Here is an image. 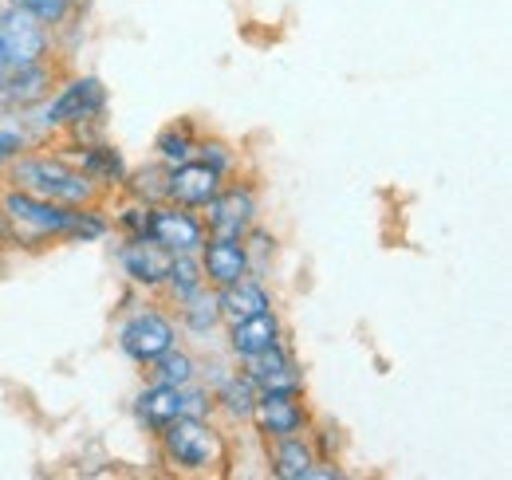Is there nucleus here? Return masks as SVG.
<instances>
[{
  "label": "nucleus",
  "instance_id": "22",
  "mask_svg": "<svg viewBox=\"0 0 512 480\" xmlns=\"http://www.w3.org/2000/svg\"><path fill=\"white\" fill-rule=\"evenodd\" d=\"M201 288H209V284H205V272H201L197 252H182V256L170 260V272H166L158 296L170 303V307H178V303H186L190 296H197Z\"/></svg>",
  "mask_w": 512,
  "mask_h": 480
},
{
  "label": "nucleus",
  "instance_id": "15",
  "mask_svg": "<svg viewBox=\"0 0 512 480\" xmlns=\"http://www.w3.org/2000/svg\"><path fill=\"white\" fill-rule=\"evenodd\" d=\"M284 339V323L280 315L268 307V311H256V315H245L237 323H225V343H229V355L237 362L253 359L260 351L276 347Z\"/></svg>",
  "mask_w": 512,
  "mask_h": 480
},
{
  "label": "nucleus",
  "instance_id": "27",
  "mask_svg": "<svg viewBox=\"0 0 512 480\" xmlns=\"http://www.w3.org/2000/svg\"><path fill=\"white\" fill-rule=\"evenodd\" d=\"M276 244L280 240L272 237L268 229H260V225H253L249 233H245V252H249V272L253 276H268V268H272V260H276Z\"/></svg>",
  "mask_w": 512,
  "mask_h": 480
},
{
  "label": "nucleus",
  "instance_id": "1",
  "mask_svg": "<svg viewBox=\"0 0 512 480\" xmlns=\"http://www.w3.org/2000/svg\"><path fill=\"white\" fill-rule=\"evenodd\" d=\"M4 185H16V189H28L36 197H48V201H60V205H103L107 193L87 178L67 154H52V150H24L4 174Z\"/></svg>",
  "mask_w": 512,
  "mask_h": 480
},
{
  "label": "nucleus",
  "instance_id": "24",
  "mask_svg": "<svg viewBox=\"0 0 512 480\" xmlns=\"http://www.w3.org/2000/svg\"><path fill=\"white\" fill-rule=\"evenodd\" d=\"M193 150H197V130H193L190 119H178V122H166L154 138V158L162 166H182L190 162Z\"/></svg>",
  "mask_w": 512,
  "mask_h": 480
},
{
  "label": "nucleus",
  "instance_id": "31",
  "mask_svg": "<svg viewBox=\"0 0 512 480\" xmlns=\"http://www.w3.org/2000/svg\"><path fill=\"white\" fill-rule=\"evenodd\" d=\"M0 252H20V233L12 229V221H8V213H4V205H0Z\"/></svg>",
  "mask_w": 512,
  "mask_h": 480
},
{
  "label": "nucleus",
  "instance_id": "7",
  "mask_svg": "<svg viewBox=\"0 0 512 480\" xmlns=\"http://www.w3.org/2000/svg\"><path fill=\"white\" fill-rule=\"evenodd\" d=\"M64 75H67L64 63L56 60V56L12 67L8 79H4V87H0V111H4V115H28V111H40V107L52 99V91L60 87Z\"/></svg>",
  "mask_w": 512,
  "mask_h": 480
},
{
  "label": "nucleus",
  "instance_id": "30",
  "mask_svg": "<svg viewBox=\"0 0 512 480\" xmlns=\"http://www.w3.org/2000/svg\"><path fill=\"white\" fill-rule=\"evenodd\" d=\"M111 229H119L123 237H146V229H150V205L127 201V209L111 217Z\"/></svg>",
  "mask_w": 512,
  "mask_h": 480
},
{
  "label": "nucleus",
  "instance_id": "26",
  "mask_svg": "<svg viewBox=\"0 0 512 480\" xmlns=\"http://www.w3.org/2000/svg\"><path fill=\"white\" fill-rule=\"evenodd\" d=\"M193 158L205 162V166H213L225 181L237 178V150H233L229 142H221V138H197Z\"/></svg>",
  "mask_w": 512,
  "mask_h": 480
},
{
  "label": "nucleus",
  "instance_id": "4",
  "mask_svg": "<svg viewBox=\"0 0 512 480\" xmlns=\"http://www.w3.org/2000/svg\"><path fill=\"white\" fill-rule=\"evenodd\" d=\"M107 111V87L99 75H64L52 99L40 107V134H67L75 126L99 122Z\"/></svg>",
  "mask_w": 512,
  "mask_h": 480
},
{
  "label": "nucleus",
  "instance_id": "16",
  "mask_svg": "<svg viewBox=\"0 0 512 480\" xmlns=\"http://www.w3.org/2000/svg\"><path fill=\"white\" fill-rule=\"evenodd\" d=\"M316 445L308 433H292V437H276L268 441V473L276 480H316Z\"/></svg>",
  "mask_w": 512,
  "mask_h": 480
},
{
  "label": "nucleus",
  "instance_id": "29",
  "mask_svg": "<svg viewBox=\"0 0 512 480\" xmlns=\"http://www.w3.org/2000/svg\"><path fill=\"white\" fill-rule=\"evenodd\" d=\"M24 150H32V134H28L20 122H0V174H4Z\"/></svg>",
  "mask_w": 512,
  "mask_h": 480
},
{
  "label": "nucleus",
  "instance_id": "8",
  "mask_svg": "<svg viewBox=\"0 0 512 480\" xmlns=\"http://www.w3.org/2000/svg\"><path fill=\"white\" fill-rule=\"evenodd\" d=\"M0 44H4L12 67L48 60L52 56V28L16 4H0Z\"/></svg>",
  "mask_w": 512,
  "mask_h": 480
},
{
  "label": "nucleus",
  "instance_id": "5",
  "mask_svg": "<svg viewBox=\"0 0 512 480\" xmlns=\"http://www.w3.org/2000/svg\"><path fill=\"white\" fill-rule=\"evenodd\" d=\"M182 343V331H178V319L158 307V303H146V307H134L123 327H119V351L127 355L134 366H150L158 355H166L170 347Z\"/></svg>",
  "mask_w": 512,
  "mask_h": 480
},
{
  "label": "nucleus",
  "instance_id": "10",
  "mask_svg": "<svg viewBox=\"0 0 512 480\" xmlns=\"http://www.w3.org/2000/svg\"><path fill=\"white\" fill-rule=\"evenodd\" d=\"M115 256H119L123 276L146 296H158V288H162V280L170 272V260H174V252H166L158 240L150 237H123Z\"/></svg>",
  "mask_w": 512,
  "mask_h": 480
},
{
  "label": "nucleus",
  "instance_id": "20",
  "mask_svg": "<svg viewBox=\"0 0 512 480\" xmlns=\"http://www.w3.org/2000/svg\"><path fill=\"white\" fill-rule=\"evenodd\" d=\"M217 307H221V323H237V319H245V315H256V311H268L272 307V292H268V284L260 280V276H241L237 284H229V288H221L217 292Z\"/></svg>",
  "mask_w": 512,
  "mask_h": 480
},
{
  "label": "nucleus",
  "instance_id": "13",
  "mask_svg": "<svg viewBox=\"0 0 512 480\" xmlns=\"http://www.w3.org/2000/svg\"><path fill=\"white\" fill-rule=\"evenodd\" d=\"M221 185H225V178H221L213 166L190 158V162L166 170V201L186 205V209H205V205L217 197Z\"/></svg>",
  "mask_w": 512,
  "mask_h": 480
},
{
  "label": "nucleus",
  "instance_id": "32",
  "mask_svg": "<svg viewBox=\"0 0 512 480\" xmlns=\"http://www.w3.org/2000/svg\"><path fill=\"white\" fill-rule=\"evenodd\" d=\"M8 71H12V60H8V52H4V44H0V87H4Z\"/></svg>",
  "mask_w": 512,
  "mask_h": 480
},
{
  "label": "nucleus",
  "instance_id": "21",
  "mask_svg": "<svg viewBox=\"0 0 512 480\" xmlns=\"http://www.w3.org/2000/svg\"><path fill=\"white\" fill-rule=\"evenodd\" d=\"M174 319H178V331L193 335V339H209L213 331H221L225 323H221V307H217V288H201L197 296L178 303Z\"/></svg>",
  "mask_w": 512,
  "mask_h": 480
},
{
  "label": "nucleus",
  "instance_id": "25",
  "mask_svg": "<svg viewBox=\"0 0 512 480\" xmlns=\"http://www.w3.org/2000/svg\"><path fill=\"white\" fill-rule=\"evenodd\" d=\"M166 170L158 158L150 166H138V170H127L123 178V193L130 201H142V205H162L166 201Z\"/></svg>",
  "mask_w": 512,
  "mask_h": 480
},
{
  "label": "nucleus",
  "instance_id": "3",
  "mask_svg": "<svg viewBox=\"0 0 512 480\" xmlns=\"http://www.w3.org/2000/svg\"><path fill=\"white\" fill-rule=\"evenodd\" d=\"M0 205L20 233V248H48V244H67V229L75 221V205H60L48 197H36L16 185H0Z\"/></svg>",
  "mask_w": 512,
  "mask_h": 480
},
{
  "label": "nucleus",
  "instance_id": "2",
  "mask_svg": "<svg viewBox=\"0 0 512 480\" xmlns=\"http://www.w3.org/2000/svg\"><path fill=\"white\" fill-rule=\"evenodd\" d=\"M162 461L186 477H213L229 465V437L209 418H174L154 433Z\"/></svg>",
  "mask_w": 512,
  "mask_h": 480
},
{
  "label": "nucleus",
  "instance_id": "17",
  "mask_svg": "<svg viewBox=\"0 0 512 480\" xmlns=\"http://www.w3.org/2000/svg\"><path fill=\"white\" fill-rule=\"evenodd\" d=\"M134 418L138 425L154 437L158 429H166L174 418H186V394L182 386H158V382H146L134 398Z\"/></svg>",
  "mask_w": 512,
  "mask_h": 480
},
{
  "label": "nucleus",
  "instance_id": "23",
  "mask_svg": "<svg viewBox=\"0 0 512 480\" xmlns=\"http://www.w3.org/2000/svg\"><path fill=\"white\" fill-rule=\"evenodd\" d=\"M142 374H146V382H158V386H190L201 378V362L193 359V351L178 343L166 355H158L150 366H142Z\"/></svg>",
  "mask_w": 512,
  "mask_h": 480
},
{
  "label": "nucleus",
  "instance_id": "6",
  "mask_svg": "<svg viewBox=\"0 0 512 480\" xmlns=\"http://www.w3.org/2000/svg\"><path fill=\"white\" fill-rule=\"evenodd\" d=\"M201 221H205V237H233V240H245V233L256 225L260 217V193H256L253 181L245 178H229L217 197L197 209Z\"/></svg>",
  "mask_w": 512,
  "mask_h": 480
},
{
  "label": "nucleus",
  "instance_id": "12",
  "mask_svg": "<svg viewBox=\"0 0 512 480\" xmlns=\"http://www.w3.org/2000/svg\"><path fill=\"white\" fill-rule=\"evenodd\" d=\"M249 421H253V429L264 441H276V437H292V433H308L312 429V414L304 406V394H260Z\"/></svg>",
  "mask_w": 512,
  "mask_h": 480
},
{
  "label": "nucleus",
  "instance_id": "18",
  "mask_svg": "<svg viewBox=\"0 0 512 480\" xmlns=\"http://www.w3.org/2000/svg\"><path fill=\"white\" fill-rule=\"evenodd\" d=\"M75 166L95 181L107 197H111L115 189H123V178H127V170H130L123 150L111 146V142H83V146H75Z\"/></svg>",
  "mask_w": 512,
  "mask_h": 480
},
{
  "label": "nucleus",
  "instance_id": "14",
  "mask_svg": "<svg viewBox=\"0 0 512 480\" xmlns=\"http://www.w3.org/2000/svg\"><path fill=\"white\" fill-rule=\"evenodd\" d=\"M197 260H201L205 284L217 288V292L229 288V284H237L241 276H249V252H245V240L205 237V244L197 248Z\"/></svg>",
  "mask_w": 512,
  "mask_h": 480
},
{
  "label": "nucleus",
  "instance_id": "19",
  "mask_svg": "<svg viewBox=\"0 0 512 480\" xmlns=\"http://www.w3.org/2000/svg\"><path fill=\"white\" fill-rule=\"evenodd\" d=\"M209 390H213V410H221L229 421H249L256 398H260V390L253 386V378H249L241 366L229 370V374H217Z\"/></svg>",
  "mask_w": 512,
  "mask_h": 480
},
{
  "label": "nucleus",
  "instance_id": "9",
  "mask_svg": "<svg viewBox=\"0 0 512 480\" xmlns=\"http://www.w3.org/2000/svg\"><path fill=\"white\" fill-rule=\"evenodd\" d=\"M146 237L158 240L166 252L182 256V252H197L205 244V221L197 209L186 205H174V201H162V205H150V229Z\"/></svg>",
  "mask_w": 512,
  "mask_h": 480
},
{
  "label": "nucleus",
  "instance_id": "11",
  "mask_svg": "<svg viewBox=\"0 0 512 480\" xmlns=\"http://www.w3.org/2000/svg\"><path fill=\"white\" fill-rule=\"evenodd\" d=\"M237 366L253 378L260 394H304V370H300V362H296L292 347L284 339L276 347L253 355V359L237 362Z\"/></svg>",
  "mask_w": 512,
  "mask_h": 480
},
{
  "label": "nucleus",
  "instance_id": "28",
  "mask_svg": "<svg viewBox=\"0 0 512 480\" xmlns=\"http://www.w3.org/2000/svg\"><path fill=\"white\" fill-rule=\"evenodd\" d=\"M4 4H16V8L32 12V16H36V20H44L52 32H56V28H64L67 20L75 16V8H79V0H4Z\"/></svg>",
  "mask_w": 512,
  "mask_h": 480
}]
</instances>
